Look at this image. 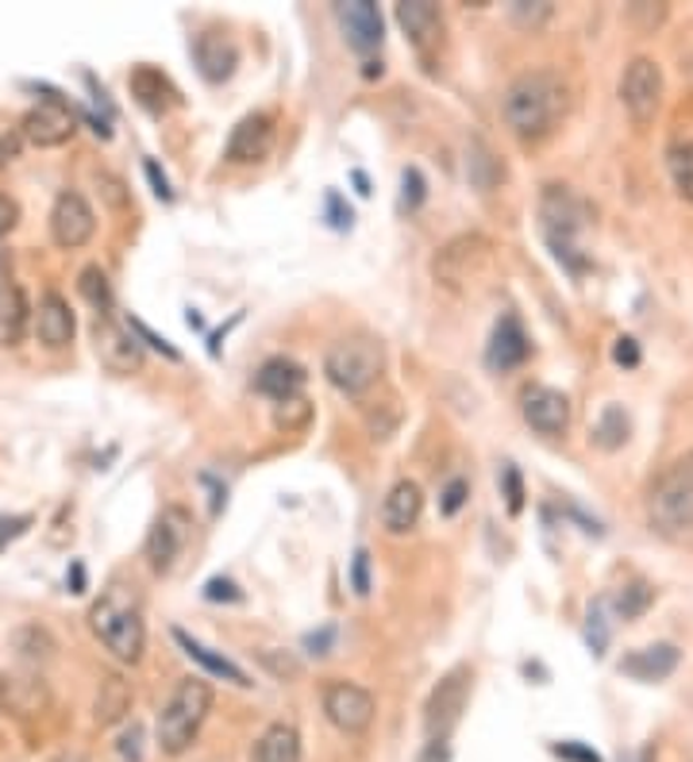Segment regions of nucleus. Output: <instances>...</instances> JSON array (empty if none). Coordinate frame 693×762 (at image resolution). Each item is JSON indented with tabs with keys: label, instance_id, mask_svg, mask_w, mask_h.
I'll return each instance as SVG.
<instances>
[{
	"label": "nucleus",
	"instance_id": "1",
	"mask_svg": "<svg viewBox=\"0 0 693 762\" xmlns=\"http://www.w3.org/2000/svg\"><path fill=\"white\" fill-rule=\"evenodd\" d=\"M501 116L508 131L524 144H536L555 131V123L566 116V86L555 70H524L508 81L501 97Z\"/></svg>",
	"mask_w": 693,
	"mask_h": 762
},
{
	"label": "nucleus",
	"instance_id": "2",
	"mask_svg": "<svg viewBox=\"0 0 693 762\" xmlns=\"http://www.w3.org/2000/svg\"><path fill=\"white\" fill-rule=\"evenodd\" d=\"M89 627H93V635L120 663H139L147 647V624L136 585H108L97 605L89 608Z\"/></svg>",
	"mask_w": 693,
	"mask_h": 762
},
{
	"label": "nucleus",
	"instance_id": "3",
	"mask_svg": "<svg viewBox=\"0 0 693 762\" xmlns=\"http://www.w3.org/2000/svg\"><path fill=\"white\" fill-rule=\"evenodd\" d=\"M586 224H590V205L578 192H571L566 186H547L539 192V228H544L551 255L571 274H582L590 266L586 250L578 243Z\"/></svg>",
	"mask_w": 693,
	"mask_h": 762
},
{
	"label": "nucleus",
	"instance_id": "4",
	"mask_svg": "<svg viewBox=\"0 0 693 762\" xmlns=\"http://www.w3.org/2000/svg\"><path fill=\"white\" fill-rule=\"evenodd\" d=\"M647 524L663 540H693V451L671 463L651 482L647 497Z\"/></svg>",
	"mask_w": 693,
	"mask_h": 762
},
{
	"label": "nucleus",
	"instance_id": "5",
	"mask_svg": "<svg viewBox=\"0 0 693 762\" xmlns=\"http://www.w3.org/2000/svg\"><path fill=\"white\" fill-rule=\"evenodd\" d=\"M212 713V685L205 677H181L178 690L170 693V701L162 705L155 724L158 748L162 755H186L194 748L200 724Z\"/></svg>",
	"mask_w": 693,
	"mask_h": 762
},
{
	"label": "nucleus",
	"instance_id": "6",
	"mask_svg": "<svg viewBox=\"0 0 693 762\" xmlns=\"http://www.w3.org/2000/svg\"><path fill=\"white\" fill-rule=\"evenodd\" d=\"M382 370H386V350L374 335H347L324 355V374L347 397H363L366 389H374Z\"/></svg>",
	"mask_w": 693,
	"mask_h": 762
},
{
	"label": "nucleus",
	"instance_id": "7",
	"mask_svg": "<svg viewBox=\"0 0 693 762\" xmlns=\"http://www.w3.org/2000/svg\"><path fill=\"white\" fill-rule=\"evenodd\" d=\"M471 682L474 674L466 666H455L451 674L439 677V685L428 693V705H424V732H428V740H451V732H455L466 713V701H471Z\"/></svg>",
	"mask_w": 693,
	"mask_h": 762
},
{
	"label": "nucleus",
	"instance_id": "8",
	"mask_svg": "<svg viewBox=\"0 0 693 762\" xmlns=\"http://www.w3.org/2000/svg\"><path fill=\"white\" fill-rule=\"evenodd\" d=\"M621 100L636 123H651L663 105V66L655 58H632L621 78Z\"/></svg>",
	"mask_w": 693,
	"mask_h": 762
},
{
	"label": "nucleus",
	"instance_id": "9",
	"mask_svg": "<svg viewBox=\"0 0 693 762\" xmlns=\"http://www.w3.org/2000/svg\"><path fill=\"white\" fill-rule=\"evenodd\" d=\"M189 532H194V521H189L186 508H178V505L166 508V513L155 521V527L147 532V543H143V555H147L150 571L170 574L174 563L181 558V551H186Z\"/></svg>",
	"mask_w": 693,
	"mask_h": 762
},
{
	"label": "nucleus",
	"instance_id": "10",
	"mask_svg": "<svg viewBox=\"0 0 693 762\" xmlns=\"http://www.w3.org/2000/svg\"><path fill=\"white\" fill-rule=\"evenodd\" d=\"M324 716H328L339 732L363 735L366 728L374 724V716H378V701H374L370 690H363V685H355V682H331L328 690H324Z\"/></svg>",
	"mask_w": 693,
	"mask_h": 762
},
{
	"label": "nucleus",
	"instance_id": "11",
	"mask_svg": "<svg viewBox=\"0 0 693 762\" xmlns=\"http://www.w3.org/2000/svg\"><path fill=\"white\" fill-rule=\"evenodd\" d=\"M97 358L108 374H139L143 370V343L128 331V324H116L112 316H97Z\"/></svg>",
	"mask_w": 693,
	"mask_h": 762
},
{
	"label": "nucleus",
	"instance_id": "12",
	"mask_svg": "<svg viewBox=\"0 0 693 762\" xmlns=\"http://www.w3.org/2000/svg\"><path fill=\"white\" fill-rule=\"evenodd\" d=\"M97 231V212L89 208V200L73 189H62L50 208V239L58 247L73 250V247H86Z\"/></svg>",
	"mask_w": 693,
	"mask_h": 762
},
{
	"label": "nucleus",
	"instance_id": "13",
	"mask_svg": "<svg viewBox=\"0 0 693 762\" xmlns=\"http://www.w3.org/2000/svg\"><path fill=\"white\" fill-rule=\"evenodd\" d=\"M73 131H78V120H73V108L66 105L62 97H47L43 105H36L28 116L20 120V136L28 139V144L36 147H62L73 139Z\"/></svg>",
	"mask_w": 693,
	"mask_h": 762
},
{
	"label": "nucleus",
	"instance_id": "14",
	"mask_svg": "<svg viewBox=\"0 0 693 762\" xmlns=\"http://www.w3.org/2000/svg\"><path fill=\"white\" fill-rule=\"evenodd\" d=\"M194 62H197V73L208 81V86H224V81L236 73L239 66V47L236 39L228 36V31L220 28H208L200 31L194 39Z\"/></svg>",
	"mask_w": 693,
	"mask_h": 762
},
{
	"label": "nucleus",
	"instance_id": "15",
	"mask_svg": "<svg viewBox=\"0 0 693 762\" xmlns=\"http://www.w3.org/2000/svg\"><path fill=\"white\" fill-rule=\"evenodd\" d=\"M521 413L528 420V428L539 435H563L571 428V400H566V393L551 389V385H532L521 400Z\"/></svg>",
	"mask_w": 693,
	"mask_h": 762
},
{
	"label": "nucleus",
	"instance_id": "16",
	"mask_svg": "<svg viewBox=\"0 0 693 762\" xmlns=\"http://www.w3.org/2000/svg\"><path fill=\"white\" fill-rule=\"evenodd\" d=\"M532 355V339L528 331H524L521 316L516 313H505L497 320L494 335H489V347H486V366L497 374H508L516 370V366H524Z\"/></svg>",
	"mask_w": 693,
	"mask_h": 762
},
{
	"label": "nucleus",
	"instance_id": "17",
	"mask_svg": "<svg viewBox=\"0 0 693 762\" xmlns=\"http://www.w3.org/2000/svg\"><path fill=\"white\" fill-rule=\"evenodd\" d=\"M489 258V243L482 236H463L455 243H447L444 250L436 255V278L444 281L447 289H463V281L474 278V263L486 266Z\"/></svg>",
	"mask_w": 693,
	"mask_h": 762
},
{
	"label": "nucleus",
	"instance_id": "18",
	"mask_svg": "<svg viewBox=\"0 0 693 762\" xmlns=\"http://www.w3.org/2000/svg\"><path fill=\"white\" fill-rule=\"evenodd\" d=\"M274 147V120L270 112H250L244 120L231 128L228 136V147H224V158L236 166H247V162H258V158H266Z\"/></svg>",
	"mask_w": 693,
	"mask_h": 762
},
{
	"label": "nucleus",
	"instance_id": "19",
	"mask_svg": "<svg viewBox=\"0 0 693 762\" xmlns=\"http://www.w3.org/2000/svg\"><path fill=\"white\" fill-rule=\"evenodd\" d=\"M336 20L344 28L347 43L358 50V55H370V50L382 47V12L378 4L370 0H347V4H336Z\"/></svg>",
	"mask_w": 693,
	"mask_h": 762
},
{
	"label": "nucleus",
	"instance_id": "20",
	"mask_svg": "<svg viewBox=\"0 0 693 762\" xmlns=\"http://www.w3.org/2000/svg\"><path fill=\"white\" fill-rule=\"evenodd\" d=\"M73 331H78V320H73V308L62 293H43L36 308V335L39 343L50 350H62L73 343Z\"/></svg>",
	"mask_w": 693,
	"mask_h": 762
},
{
	"label": "nucleus",
	"instance_id": "21",
	"mask_svg": "<svg viewBox=\"0 0 693 762\" xmlns=\"http://www.w3.org/2000/svg\"><path fill=\"white\" fill-rule=\"evenodd\" d=\"M679 663H682V651L674 647V643H651V647H640V651H632V655H624L616 670L651 685V682H666V677L679 670Z\"/></svg>",
	"mask_w": 693,
	"mask_h": 762
},
{
	"label": "nucleus",
	"instance_id": "22",
	"mask_svg": "<svg viewBox=\"0 0 693 762\" xmlns=\"http://www.w3.org/2000/svg\"><path fill=\"white\" fill-rule=\"evenodd\" d=\"M420 513H424L420 485L405 477V482H397L394 489L386 493V501H382V527H386L389 535H405L420 524Z\"/></svg>",
	"mask_w": 693,
	"mask_h": 762
},
{
	"label": "nucleus",
	"instance_id": "23",
	"mask_svg": "<svg viewBox=\"0 0 693 762\" xmlns=\"http://www.w3.org/2000/svg\"><path fill=\"white\" fill-rule=\"evenodd\" d=\"M397 23L420 55H428L439 43V31H444V16L428 0H405V4H397Z\"/></svg>",
	"mask_w": 693,
	"mask_h": 762
},
{
	"label": "nucleus",
	"instance_id": "24",
	"mask_svg": "<svg viewBox=\"0 0 693 762\" xmlns=\"http://www.w3.org/2000/svg\"><path fill=\"white\" fill-rule=\"evenodd\" d=\"M255 389L263 393V397L286 405V400L300 397V389H305V370H300L294 358H266L255 374Z\"/></svg>",
	"mask_w": 693,
	"mask_h": 762
},
{
	"label": "nucleus",
	"instance_id": "25",
	"mask_svg": "<svg viewBox=\"0 0 693 762\" xmlns=\"http://www.w3.org/2000/svg\"><path fill=\"white\" fill-rule=\"evenodd\" d=\"M128 86H131V97H136L150 116H162V112H170L174 105H181L178 89H174L170 78H166L162 70H155V66H139V70L128 78Z\"/></svg>",
	"mask_w": 693,
	"mask_h": 762
},
{
	"label": "nucleus",
	"instance_id": "26",
	"mask_svg": "<svg viewBox=\"0 0 693 762\" xmlns=\"http://www.w3.org/2000/svg\"><path fill=\"white\" fill-rule=\"evenodd\" d=\"M174 640H178V647L186 651V655L194 659V663H200V666H205V670H208V674H212V677H224V682L239 685V690H247V685H250V677H247L244 670H239L236 663H231V659L216 655L212 647H205V643H200V640H194V635H189V632H181V627H174Z\"/></svg>",
	"mask_w": 693,
	"mask_h": 762
},
{
	"label": "nucleus",
	"instance_id": "27",
	"mask_svg": "<svg viewBox=\"0 0 693 762\" xmlns=\"http://www.w3.org/2000/svg\"><path fill=\"white\" fill-rule=\"evenodd\" d=\"M255 762H300V732L294 724H270L255 743Z\"/></svg>",
	"mask_w": 693,
	"mask_h": 762
},
{
	"label": "nucleus",
	"instance_id": "28",
	"mask_svg": "<svg viewBox=\"0 0 693 762\" xmlns=\"http://www.w3.org/2000/svg\"><path fill=\"white\" fill-rule=\"evenodd\" d=\"M466 178L482 192L497 189L505 181V166H501V158L482 139H471V147H466Z\"/></svg>",
	"mask_w": 693,
	"mask_h": 762
},
{
	"label": "nucleus",
	"instance_id": "29",
	"mask_svg": "<svg viewBox=\"0 0 693 762\" xmlns=\"http://www.w3.org/2000/svg\"><path fill=\"white\" fill-rule=\"evenodd\" d=\"M23 331H28V300L20 286L0 289V343L4 347H20Z\"/></svg>",
	"mask_w": 693,
	"mask_h": 762
},
{
	"label": "nucleus",
	"instance_id": "30",
	"mask_svg": "<svg viewBox=\"0 0 693 762\" xmlns=\"http://www.w3.org/2000/svg\"><path fill=\"white\" fill-rule=\"evenodd\" d=\"M128 713H131V685L123 682L120 674L105 677V682H100V693H97V724L112 728Z\"/></svg>",
	"mask_w": 693,
	"mask_h": 762
},
{
	"label": "nucleus",
	"instance_id": "31",
	"mask_svg": "<svg viewBox=\"0 0 693 762\" xmlns=\"http://www.w3.org/2000/svg\"><path fill=\"white\" fill-rule=\"evenodd\" d=\"M666 170H671L674 192L693 205V136H682L666 147Z\"/></svg>",
	"mask_w": 693,
	"mask_h": 762
},
{
	"label": "nucleus",
	"instance_id": "32",
	"mask_svg": "<svg viewBox=\"0 0 693 762\" xmlns=\"http://www.w3.org/2000/svg\"><path fill=\"white\" fill-rule=\"evenodd\" d=\"M628 432H632V424H628V413H624L621 405L601 408V416L594 424V443L601 451H621L624 443H628Z\"/></svg>",
	"mask_w": 693,
	"mask_h": 762
},
{
	"label": "nucleus",
	"instance_id": "33",
	"mask_svg": "<svg viewBox=\"0 0 693 762\" xmlns=\"http://www.w3.org/2000/svg\"><path fill=\"white\" fill-rule=\"evenodd\" d=\"M608 597H597L594 605L586 608V643H590V651L601 659L605 655V647H608V640H613V620H608Z\"/></svg>",
	"mask_w": 693,
	"mask_h": 762
},
{
	"label": "nucleus",
	"instance_id": "34",
	"mask_svg": "<svg viewBox=\"0 0 693 762\" xmlns=\"http://www.w3.org/2000/svg\"><path fill=\"white\" fill-rule=\"evenodd\" d=\"M78 293L97 308V316H108V308H112V286H108V274L100 266H86L78 274Z\"/></svg>",
	"mask_w": 693,
	"mask_h": 762
},
{
	"label": "nucleus",
	"instance_id": "35",
	"mask_svg": "<svg viewBox=\"0 0 693 762\" xmlns=\"http://www.w3.org/2000/svg\"><path fill=\"white\" fill-rule=\"evenodd\" d=\"M651 601H655V590H651L647 582H628V585H621V593H616L608 605L616 608V616L621 620H636V616L647 613Z\"/></svg>",
	"mask_w": 693,
	"mask_h": 762
},
{
	"label": "nucleus",
	"instance_id": "36",
	"mask_svg": "<svg viewBox=\"0 0 693 762\" xmlns=\"http://www.w3.org/2000/svg\"><path fill=\"white\" fill-rule=\"evenodd\" d=\"M508 16H513V23H521V28L539 31L551 16H555V4H547V0H513V4H508Z\"/></svg>",
	"mask_w": 693,
	"mask_h": 762
},
{
	"label": "nucleus",
	"instance_id": "37",
	"mask_svg": "<svg viewBox=\"0 0 693 762\" xmlns=\"http://www.w3.org/2000/svg\"><path fill=\"white\" fill-rule=\"evenodd\" d=\"M424 197H428V181H424V174L416 166H408L400 174V212H416L424 205Z\"/></svg>",
	"mask_w": 693,
	"mask_h": 762
},
{
	"label": "nucleus",
	"instance_id": "38",
	"mask_svg": "<svg viewBox=\"0 0 693 762\" xmlns=\"http://www.w3.org/2000/svg\"><path fill=\"white\" fill-rule=\"evenodd\" d=\"M128 331L136 335V339H143L150 350H158V355H166V358H170V363H181V350L174 347L170 339H162V335H155V331H150L147 324L139 320V316H128Z\"/></svg>",
	"mask_w": 693,
	"mask_h": 762
},
{
	"label": "nucleus",
	"instance_id": "39",
	"mask_svg": "<svg viewBox=\"0 0 693 762\" xmlns=\"http://www.w3.org/2000/svg\"><path fill=\"white\" fill-rule=\"evenodd\" d=\"M258 663L270 670L274 677H281V682H294V677H300V663L294 655H286V651H258Z\"/></svg>",
	"mask_w": 693,
	"mask_h": 762
},
{
	"label": "nucleus",
	"instance_id": "40",
	"mask_svg": "<svg viewBox=\"0 0 693 762\" xmlns=\"http://www.w3.org/2000/svg\"><path fill=\"white\" fill-rule=\"evenodd\" d=\"M624 20L636 23L640 31H655L666 20V4H628L624 8Z\"/></svg>",
	"mask_w": 693,
	"mask_h": 762
},
{
	"label": "nucleus",
	"instance_id": "41",
	"mask_svg": "<svg viewBox=\"0 0 693 762\" xmlns=\"http://www.w3.org/2000/svg\"><path fill=\"white\" fill-rule=\"evenodd\" d=\"M116 755L123 762H143V724L131 720V728H123L120 740H116Z\"/></svg>",
	"mask_w": 693,
	"mask_h": 762
},
{
	"label": "nucleus",
	"instance_id": "42",
	"mask_svg": "<svg viewBox=\"0 0 693 762\" xmlns=\"http://www.w3.org/2000/svg\"><path fill=\"white\" fill-rule=\"evenodd\" d=\"M501 485H505L508 516H521V508H524V482H521V471H516V466H505V471H501Z\"/></svg>",
	"mask_w": 693,
	"mask_h": 762
},
{
	"label": "nucleus",
	"instance_id": "43",
	"mask_svg": "<svg viewBox=\"0 0 693 762\" xmlns=\"http://www.w3.org/2000/svg\"><path fill=\"white\" fill-rule=\"evenodd\" d=\"M466 497H471V482H466V477H451L447 489H444V501H439V513L455 516L458 508L466 505Z\"/></svg>",
	"mask_w": 693,
	"mask_h": 762
},
{
	"label": "nucleus",
	"instance_id": "44",
	"mask_svg": "<svg viewBox=\"0 0 693 762\" xmlns=\"http://www.w3.org/2000/svg\"><path fill=\"white\" fill-rule=\"evenodd\" d=\"M205 597L208 601H228V605H239V601H244V593H239V585L231 582V577H208Z\"/></svg>",
	"mask_w": 693,
	"mask_h": 762
},
{
	"label": "nucleus",
	"instance_id": "45",
	"mask_svg": "<svg viewBox=\"0 0 693 762\" xmlns=\"http://www.w3.org/2000/svg\"><path fill=\"white\" fill-rule=\"evenodd\" d=\"M350 585H355L358 597L370 593V551H355V563H350Z\"/></svg>",
	"mask_w": 693,
	"mask_h": 762
},
{
	"label": "nucleus",
	"instance_id": "46",
	"mask_svg": "<svg viewBox=\"0 0 693 762\" xmlns=\"http://www.w3.org/2000/svg\"><path fill=\"white\" fill-rule=\"evenodd\" d=\"M31 527V516L28 513H12V516H0V551L8 547L12 540H20L23 532Z\"/></svg>",
	"mask_w": 693,
	"mask_h": 762
},
{
	"label": "nucleus",
	"instance_id": "47",
	"mask_svg": "<svg viewBox=\"0 0 693 762\" xmlns=\"http://www.w3.org/2000/svg\"><path fill=\"white\" fill-rule=\"evenodd\" d=\"M305 420H308V400L305 397H294V400H286V405L278 408L281 428H300Z\"/></svg>",
	"mask_w": 693,
	"mask_h": 762
},
{
	"label": "nucleus",
	"instance_id": "48",
	"mask_svg": "<svg viewBox=\"0 0 693 762\" xmlns=\"http://www.w3.org/2000/svg\"><path fill=\"white\" fill-rule=\"evenodd\" d=\"M331 643H336V627H320V632H308L305 635V651L308 655H328L331 651Z\"/></svg>",
	"mask_w": 693,
	"mask_h": 762
},
{
	"label": "nucleus",
	"instance_id": "49",
	"mask_svg": "<svg viewBox=\"0 0 693 762\" xmlns=\"http://www.w3.org/2000/svg\"><path fill=\"white\" fill-rule=\"evenodd\" d=\"M551 751H555L558 759H566V762H601L597 751L582 748V743H555Z\"/></svg>",
	"mask_w": 693,
	"mask_h": 762
},
{
	"label": "nucleus",
	"instance_id": "50",
	"mask_svg": "<svg viewBox=\"0 0 693 762\" xmlns=\"http://www.w3.org/2000/svg\"><path fill=\"white\" fill-rule=\"evenodd\" d=\"M143 170H147L150 186H155V197H158V200H174L170 178H166V174H162V170H158V162H155V158H147V162H143Z\"/></svg>",
	"mask_w": 693,
	"mask_h": 762
},
{
	"label": "nucleus",
	"instance_id": "51",
	"mask_svg": "<svg viewBox=\"0 0 693 762\" xmlns=\"http://www.w3.org/2000/svg\"><path fill=\"white\" fill-rule=\"evenodd\" d=\"M613 358L621 366H640V347H636V339L632 335H621V339L613 343Z\"/></svg>",
	"mask_w": 693,
	"mask_h": 762
},
{
	"label": "nucleus",
	"instance_id": "52",
	"mask_svg": "<svg viewBox=\"0 0 693 762\" xmlns=\"http://www.w3.org/2000/svg\"><path fill=\"white\" fill-rule=\"evenodd\" d=\"M16 224H20V205H16L12 197H4V192H0V239H4L8 231L16 228Z\"/></svg>",
	"mask_w": 693,
	"mask_h": 762
},
{
	"label": "nucleus",
	"instance_id": "53",
	"mask_svg": "<svg viewBox=\"0 0 693 762\" xmlns=\"http://www.w3.org/2000/svg\"><path fill=\"white\" fill-rule=\"evenodd\" d=\"M324 205H328V216H331V224H336L339 231L350 228V220H355V216H350V208H344L339 192H328V200H324Z\"/></svg>",
	"mask_w": 693,
	"mask_h": 762
},
{
	"label": "nucleus",
	"instance_id": "54",
	"mask_svg": "<svg viewBox=\"0 0 693 762\" xmlns=\"http://www.w3.org/2000/svg\"><path fill=\"white\" fill-rule=\"evenodd\" d=\"M420 762H451V743L447 740H428Z\"/></svg>",
	"mask_w": 693,
	"mask_h": 762
},
{
	"label": "nucleus",
	"instance_id": "55",
	"mask_svg": "<svg viewBox=\"0 0 693 762\" xmlns=\"http://www.w3.org/2000/svg\"><path fill=\"white\" fill-rule=\"evenodd\" d=\"M16 158H20V139H16V136H0V170H4V166H12Z\"/></svg>",
	"mask_w": 693,
	"mask_h": 762
},
{
	"label": "nucleus",
	"instance_id": "56",
	"mask_svg": "<svg viewBox=\"0 0 693 762\" xmlns=\"http://www.w3.org/2000/svg\"><path fill=\"white\" fill-rule=\"evenodd\" d=\"M97 181H100V186H108L105 192H108V200H112L116 208H123V205H128V197H123V192H120V189H123L120 181H116V178H97Z\"/></svg>",
	"mask_w": 693,
	"mask_h": 762
},
{
	"label": "nucleus",
	"instance_id": "57",
	"mask_svg": "<svg viewBox=\"0 0 693 762\" xmlns=\"http://www.w3.org/2000/svg\"><path fill=\"white\" fill-rule=\"evenodd\" d=\"M70 593H86V566L81 563L70 566Z\"/></svg>",
	"mask_w": 693,
	"mask_h": 762
},
{
	"label": "nucleus",
	"instance_id": "58",
	"mask_svg": "<svg viewBox=\"0 0 693 762\" xmlns=\"http://www.w3.org/2000/svg\"><path fill=\"white\" fill-rule=\"evenodd\" d=\"M355 186H358V192H363V197H370V181H366L363 170H355Z\"/></svg>",
	"mask_w": 693,
	"mask_h": 762
},
{
	"label": "nucleus",
	"instance_id": "59",
	"mask_svg": "<svg viewBox=\"0 0 693 762\" xmlns=\"http://www.w3.org/2000/svg\"><path fill=\"white\" fill-rule=\"evenodd\" d=\"M186 324H189V328H205V320H200V313H197V308H189V316H186Z\"/></svg>",
	"mask_w": 693,
	"mask_h": 762
},
{
	"label": "nucleus",
	"instance_id": "60",
	"mask_svg": "<svg viewBox=\"0 0 693 762\" xmlns=\"http://www.w3.org/2000/svg\"><path fill=\"white\" fill-rule=\"evenodd\" d=\"M366 78H382V62H366Z\"/></svg>",
	"mask_w": 693,
	"mask_h": 762
},
{
	"label": "nucleus",
	"instance_id": "61",
	"mask_svg": "<svg viewBox=\"0 0 693 762\" xmlns=\"http://www.w3.org/2000/svg\"><path fill=\"white\" fill-rule=\"evenodd\" d=\"M50 762H86V759H78V755H58V759H50Z\"/></svg>",
	"mask_w": 693,
	"mask_h": 762
},
{
	"label": "nucleus",
	"instance_id": "62",
	"mask_svg": "<svg viewBox=\"0 0 693 762\" xmlns=\"http://www.w3.org/2000/svg\"><path fill=\"white\" fill-rule=\"evenodd\" d=\"M644 762H651V755H644Z\"/></svg>",
	"mask_w": 693,
	"mask_h": 762
}]
</instances>
